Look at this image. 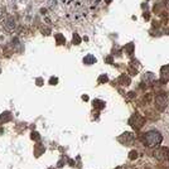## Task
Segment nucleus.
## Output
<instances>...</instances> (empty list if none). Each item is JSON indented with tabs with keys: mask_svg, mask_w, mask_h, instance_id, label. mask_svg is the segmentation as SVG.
Segmentation results:
<instances>
[{
	"mask_svg": "<svg viewBox=\"0 0 169 169\" xmlns=\"http://www.w3.org/2000/svg\"><path fill=\"white\" fill-rule=\"evenodd\" d=\"M134 97H135V92H129V94H127V98H129V100H131Z\"/></svg>",
	"mask_w": 169,
	"mask_h": 169,
	"instance_id": "nucleus-21",
	"label": "nucleus"
},
{
	"mask_svg": "<svg viewBox=\"0 0 169 169\" xmlns=\"http://www.w3.org/2000/svg\"><path fill=\"white\" fill-rule=\"evenodd\" d=\"M11 120V114L9 111H5L1 114V116H0V124H7V122H9Z\"/></svg>",
	"mask_w": 169,
	"mask_h": 169,
	"instance_id": "nucleus-11",
	"label": "nucleus"
},
{
	"mask_svg": "<svg viewBox=\"0 0 169 169\" xmlns=\"http://www.w3.org/2000/svg\"><path fill=\"white\" fill-rule=\"evenodd\" d=\"M160 76H162V80L163 81L168 82V81H169V65L160 68Z\"/></svg>",
	"mask_w": 169,
	"mask_h": 169,
	"instance_id": "nucleus-7",
	"label": "nucleus"
},
{
	"mask_svg": "<svg viewBox=\"0 0 169 169\" xmlns=\"http://www.w3.org/2000/svg\"><path fill=\"white\" fill-rule=\"evenodd\" d=\"M136 158H138V151H136V150H131L129 153V159L130 160H134V159H136Z\"/></svg>",
	"mask_w": 169,
	"mask_h": 169,
	"instance_id": "nucleus-18",
	"label": "nucleus"
},
{
	"mask_svg": "<svg viewBox=\"0 0 169 169\" xmlns=\"http://www.w3.org/2000/svg\"><path fill=\"white\" fill-rule=\"evenodd\" d=\"M96 61H97V59H96V57L92 56V54H87V56H84V58H83V63H84V65H87V66L95 65Z\"/></svg>",
	"mask_w": 169,
	"mask_h": 169,
	"instance_id": "nucleus-10",
	"label": "nucleus"
},
{
	"mask_svg": "<svg viewBox=\"0 0 169 169\" xmlns=\"http://www.w3.org/2000/svg\"><path fill=\"white\" fill-rule=\"evenodd\" d=\"M68 163H69V165H71V167H73L75 162H73V160H72V159H69V160H68Z\"/></svg>",
	"mask_w": 169,
	"mask_h": 169,
	"instance_id": "nucleus-24",
	"label": "nucleus"
},
{
	"mask_svg": "<svg viewBox=\"0 0 169 169\" xmlns=\"http://www.w3.org/2000/svg\"><path fill=\"white\" fill-rule=\"evenodd\" d=\"M54 39H56V44H57V46H63V44L66 43V38L63 37L61 33L54 34Z\"/></svg>",
	"mask_w": 169,
	"mask_h": 169,
	"instance_id": "nucleus-13",
	"label": "nucleus"
},
{
	"mask_svg": "<svg viewBox=\"0 0 169 169\" xmlns=\"http://www.w3.org/2000/svg\"><path fill=\"white\" fill-rule=\"evenodd\" d=\"M81 40H82V39H81V37L78 36L77 33H73V37H72V43H73L75 46H78L81 43Z\"/></svg>",
	"mask_w": 169,
	"mask_h": 169,
	"instance_id": "nucleus-16",
	"label": "nucleus"
},
{
	"mask_svg": "<svg viewBox=\"0 0 169 169\" xmlns=\"http://www.w3.org/2000/svg\"><path fill=\"white\" fill-rule=\"evenodd\" d=\"M107 81H109V77H107V75H101L100 77H98L97 82H98V84H102V83H106Z\"/></svg>",
	"mask_w": 169,
	"mask_h": 169,
	"instance_id": "nucleus-17",
	"label": "nucleus"
},
{
	"mask_svg": "<svg viewBox=\"0 0 169 169\" xmlns=\"http://www.w3.org/2000/svg\"><path fill=\"white\" fill-rule=\"evenodd\" d=\"M153 155L155 156L159 162H168L169 160V148H167V147L156 148V149L153 151Z\"/></svg>",
	"mask_w": 169,
	"mask_h": 169,
	"instance_id": "nucleus-2",
	"label": "nucleus"
},
{
	"mask_svg": "<svg viewBox=\"0 0 169 169\" xmlns=\"http://www.w3.org/2000/svg\"><path fill=\"white\" fill-rule=\"evenodd\" d=\"M143 80L145 81V83H153L156 81V77L154 73H151V72H148V73L144 75V77H143Z\"/></svg>",
	"mask_w": 169,
	"mask_h": 169,
	"instance_id": "nucleus-9",
	"label": "nucleus"
},
{
	"mask_svg": "<svg viewBox=\"0 0 169 169\" xmlns=\"http://www.w3.org/2000/svg\"><path fill=\"white\" fill-rule=\"evenodd\" d=\"M17 24H15V20L14 18H8L7 22H5V29H7L8 32H13L14 29H15Z\"/></svg>",
	"mask_w": 169,
	"mask_h": 169,
	"instance_id": "nucleus-6",
	"label": "nucleus"
},
{
	"mask_svg": "<svg viewBox=\"0 0 169 169\" xmlns=\"http://www.w3.org/2000/svg\"><path fill=\"white\" fill-rule=\"evenodd\" d=\"M37 83H38V86H42V83H43L42 78H38V80H37Z\"/></svg>",
	"mask_w": 169,
	"mask_h": 169,
	"instance_id": "nucleus-22",
	"label": "nucleus"
},
{
	"mask_svg": "<svg viewBox=\"0 0 169 169\" xmlns=\"http://www.w3.org/2000/svg\"><path fill=\"white\" fill-rule=\"evenodd\" d=\"M106 62L112 63V57H111V56H110V57H107V58H106Z\"/></svg>",
	"mask_w": 169,
	"mask_h": 169,
	"instance_id": "nucleus-23",
	"label": "nucleus"
},
{
	"mask_svg": "<svg viewBox=\"0 0 169 169\" xmlns=\"http://www.w3.org/2000/svg\"><path fill=\"white\" fill-rule=\"evenodd\" d=\"M144 124H145V119L141 115H139V114H134L131 118L129 119V125H131L135 130H140L144 126Z\"/></svg>",
	"mask_w": 169,
	"mask_h": 169,
	"instance_id": "nucleus-3",
	"label": "nucleus"
},
{
	"mask_svg": "<svg viewBox=\"0 0 169 169\" xmlns=\"http://www.w3.org/2000/svg\"><path fill=\"white\" fill-rule=\"evenodd\" d=\"M144 143L147 144V147L149 148H155L158 145L162 144L163 141V135L156 130H150V131L144 134Z\"/></svg>",
	"mask_w": 169,
	"mask_h": 169,
	"instance_id": "nucleus-1",
	"label": "nucleus"
},
{
	"mask_svg": "<svg viewBox=\"0 0 169 169\" xmlns=\"http://www.w3.org/2000/svg\"><path fill=\"white\" fill-rule=\"evenodd\" d=\"M44 150H46V148L43 147L42 144H37L36 147H34V155H36V156H40L43 153H44Z\"/></svg>",
	"mask_w": 169,
	"mask_h": 169,
	"instance_id": "nucleus-12",
	"label": "nucleus"
},
{
	"mask_svg": "<svg viewBox=\"0 0 169 169\" xmlns=\"http://www.w3.org/2000/svg\"><path fill=\"white\" fill-rule=\"evenodd\" d=\"M82 98H83L84 101H87V100H88V96H87V95H83V96H82Z\"/></svg>",
	"mask_w": 169,
	"mask_h": 169,
	"instance_id": "nucleus-25",
	"label": "nucleus"
},
{
	"mask_svg": "<svg viewBox=\"0 0 169 169\" xmlns=\"http://www.w3.org/2000/svg\"><path fill=\"white\" fill-rule=\"evenodd\" d=\"M32 139H33V140H36V141H39L40 140V135L37 131H33V133H32Z\"/></svg>",
	"mask_w": 169,
	"mask_h": 169,
	"instance_id": "nucleus-19",
	"label": "nucleus"
},
{
	"mask_svg": "<svg viewBox=\"0 0 169 169\" xmlns=\"http://www.w3.org/2000/svg\"><path fill=\"white\" fill-rule=\"evenodd\" d=\"M134 140H135V135L131 133H124V134H121L120 136H119V141L121 143V144H124V145H131Z\"/></svg>",
	"mask_w": 169,
	"mask_h": 169,
	"instance_id": "nucleus-5",
	"label": "nucleus"
},
{
	"mask_svg": "<svg viewBox=\"0 0 169 169\" xmlns=\"http://www.w3.org/2000/svg\"><path fill=\"white\" fill-rule=\"evenodd\" d=\"M124 49H125V52H126L127 56H133V53H134V43H129V44H126Z\"/></svg>",
	"mask_w": 169,
	"mask_h": 169,
	"instance_id": "nucleus-15",
	"label": "nucleus"
},
{
	"mask_svg": "<svg viewBox=\"0 0 169 169\" xmlns=\"http://www.w3.org/2000/svg\"><path fill=\"white\" fill-rule=\"evenodd\" d=\"M105 1H106V3H111L112 0H105Z\"/></svg>",
	"mask_w": 169,
	"mask_h": 169,
	"instance_id": "nucleus-26",
	"label": "nucleus"
},
{
	"mask_svg": "<svg viewBox=\"0 0 169 169\" xmlns=\"http://www.w3.org/2000/svg\"><path fill=\"white\" fill-rule=\"evenodd\" d=\"M94 107L95 109H97V110H102L105 109V102L104 101H101V100H94Z\"/></svg>",
	"mask_w": 169,
	"mask_h": 169,
	"instance_id": "nucleus-14",
	"label": "nucleus"
},
{
	"mask_svg": "<svg viewBox=\"0 0 169 169\" xmlns=\"http://www.w3.org/2000/svg\"><path fill=\"white\" fill-rule=\"evenodd\" d=\"M58 83V78L57 77H51L49 78V84H52V86H56Z\"/></svg>",
	"mask_w": 169,
	"mask_h": 169,
	"instance_id": "nucleus-20",
	"label": "nucleus"
},
{
	"mask_svg": "<svg viewBox=\"0 0 169 169\" xmlns=\"http://www.w3.org/2000/svg\"><path fill=\"white\" fill-rule=\"evenodd\" d=\"M168 105V96L165 94H159L155 96V106L159 111H164Z\"/></svg>",
	"mask_w": 169,
	"mask_h": 169,
	"instance_id": "nucleus-4",
	"label": "nucleus"
},
{
	"mask_svg": "<svg viewBox=\"0 0 169 169\" xmlns=\"http://www.w3.org/2000/svg\"><path fill=\"white\" fill-rule=\"evenodd\" d=\"M118 82H119V84H121V86H129L131 80H130V77L127 75H121L120 77H119Z\"/></svg>",
	"mask_w": 169,
	"mask_h": 169,
	"instance_id": "nucleus-8",
	"label": "nucleus"
}]
</instances>
